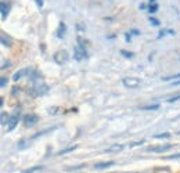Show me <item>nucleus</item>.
Instances as JSON below:
<instances>
[{
  "instance_id": "obj_6",
  "label": "nucleus",
  "mask_w": 180,
  "mask_h": 173,
  "mask_svg": "<svg viewBox=\"0 0 180 173\" xmlns=\"http://www.w3.org/2000/svg\"><path fill=\"white\" fill-rule=\"evenodd\" d=\"M22 121H24V125H25L26 127H32L39 122V116L35 115V114H28L22 118Z\"/></svg>"
},
{
  "instance_id": "obj_23",
  "label": "nucleus",
  "mask_w": 180,
  "mask_h": 173,
  "mask_svg": "<svg viewBox=\"0 0 180 173\" xmlns=\"http://www.w3.org/2000/svg\"><path fill=\"white\" fill-rule=\"evenodd\" d=\"M76 40H78V46L85 47V49H86V44H87V43L85 42V39H82L80 36H78V38H76Z\"/></svg>"
},
{
  "instance_id": "obj_30",
  "label": "nucleus",
  "mask_w": 180,
  "mask_h": 173,
  "mask_svg": "<svg viewBox=\"0 0 180 173\" xmlns=\"http://www.w3.org/2000/svg\"><path fill=\"white\" fill-rule=\"evenodd\" d=\"M17 93H20V87H18V86H14L13 90H11V96H15Z\"/></svg>"
},
{
  "instance_id": "obj_37",
  "label": "nucleus",
  "mask_w": 180,
  "mask_h": 173,
  "mask_svg": "<svg viewBox=\"0 0 180 173\" xmlns=\"http://www.w3.org/2000/svg\"><path fill=\"white\" fill-rule=\"evenodd\" d=\"M172 86H180V80H175V82H172Z\"/></svg>"
},
{
  "instance_id": "obj_22",
  "label": "nucleus",
  "mask_w": 180,
  "mask_h": 173,
  "mask_svg": "<svg viewBox=\"0 0 180 173\" xmlns=\"http://www.w3.org/2000/svg\"><path fill=\"white\" fill-rule=\"evenodd\" d=\"M121 54L123 57H126V58H133V56H134L133 53H129L128 50H121Z\"/></svg>"
},
{
  "instance_id": "obj_32",
  "label": "nucleus",
  "mask_w": 180,
  "mask_h": 173,
  "mask_svg": "<svg viewBox=\"0 0 180 173\" xmlns=\"http://www.w3.org/2000/svg\"><path fill=\"white\" fill-rule=\"evenodd\" d=\"M6 67L7 68L10 67V61H3V64H2V69H6Z\"/></svg>"
},
{
  "instance_id": "obj_20",
  "label": "nucleus",
  "mask_w": 180,
  "mask_h": 173,
  "mask_svg": "<svg viewBox=\"0 0 180 173\" xmlns=\"http://www.w3.org/2000/svg\"><path fill=\"white\" fill-rule=\"evenodd\" d=\"M148 11H150V14L157 13V11H158V4H157V3L150 4V6H148Z\"/></svg>"
},
{
  "instance_id": "obj_7",
  "label": "nucleus",
  "mask_w": 180,
  "mask_h": 173,
  "mask_svg": "<svg viewBox=\"0 0 180 173\" xmlns=\"http://www.w3.org/2000/svg\"><path fill=\"white\" fill-rule=\"evenodd\" d=\"M170 148H173V144H164V145H151L148 148V152H164L166 150H170Z\"/></svg>"
},
{
  "instance_id": "obj_28",
  "label": "nucleus",
  "mask_w": 180,
  "mask_h": 173,
  "mask_svg": "<svg viewBox=\"0 0 180 173\" xmlns=\"http://www.w3.org/2000/svg\"><path fill=\"white\" fill-rule=\"evenodd\" d=\"M76 29L80 31V32H83V31H86V26L83 25L82 22H78V24H76Z\"/></svg>"
},
{
  "instance_id": "obj_14",
  "label": "nucleus",
  "mask_w": 180,
  "mask_h": 173,
  "mask_svg": "<svg viewBox=\"0 0 180 173\" xmlns=\"http://www.w3.org/2000/svg\"><path fill=\"white\" fill-rule=\"evenodd\" d=\"M159 108V104H152V105H144V107H139L141 111H155Z\"/></svg>"
},
{
  "instance_id": "obj_5",
  "label": "nucleus",
  "mask_w": 180,
  "mask_h": 173,
  "mask_svg": "<svg viewBox=\"0 0 180 173\" xmlns=\"http://www.w3.org/2000/svg\"><path fill=\"white\" fill-rule=\"evenodd\" d=\"M74 58L76 61H82L83 58H87V51H86L85 47H80V46L74 47Z\"/></svg>"
},
{
  "instance_id": "obj_16",
  "label": "nucleus",
  "mask_w": 180,
  "mask_h": 173,
  "mask_svg": "<svg viewBox=\"0 0 180 173\" xmlns=\"http://www.w3.org/2000/svg\"><path fill=\"white\" fill-rule=\"evenodd\" d=\"M162 80H165V82H169V80H172V82L180 80V73H176V75H170V76H164V78H162Z\"/></svg>"
},
{
  "instance_id": "obj_36",
  "label": "nucleus",
  "mask_w": 180,
  "mask_h": 173,
  "mask_svg": "<svg viewBox=\"0 0 180 173\" xmlns=\"http://www.w3.org/2000/svg\"><path fill=\"white\" fill-rule=\"evenodd\" d=\"M139 8H140V10H146V8H147V6H146V3H140Z\"/></svg>"
},
{
  "instance_id": "obj_38",
  "label": "nucleus",
  "mask_w": 180,
  "mask_h": 173,
  "mask_svg": "<svg viewBox=\"0 0 180 173\" xmlns=\"http://www.w3.org/2000/svg\"><path fill=\"white\" fill-rule=\"evenodd\" d=\"M0 105H2V107L4 105V98L3 97H2V100H0Z\"/></svg>"
},
{
  "instance_id": "obj_29",
  "label": "nucleus",
  "mask_w": 180,
  "mask_h": 173,
  "mask_svg": "<svg viewBox=\"0 0 180 173\" xmlns=\"http://www.w3.org/2000/svg\"><path fill=\"white\" fill-rule=\"evenodd\" d=\"M130 35H134V36H140V31L136 29V28H133V29H130Z\"/></svg>"
},
{
  "instance_id": "obj_27",
  "label": "nucleus",
  "mask_w": 180,
  "mask_h": 173,
  "mask_svg": "<svg viewBox=\"0 0 180 173\" xmlns=\"http://www.w3.org/2000/svg\"><path fill=\"white\" fill-rule=\"evenodd\" d=\"M7 83H8V78H6V76H2V79H0V86H2V87H6Z\"/></svg>"
},
{
  "instance_id": "obj_25",
  "label": "nucleus",
  "mask_w": 180,
  "mask_h": 173,
  "mask_svg": "<svg viewBox=\"0 0 180 173\" xmlns=\"http://www.w3.org/2000/svg\"><path fill=\"white\" fill-rule=\"evenodd\" d=\"M180 100V94H176V96H173V97H169L166 100L168 103H176V101H179Z\"/></svg>"
},
{
  "instance_id": "obj_35",
  "label": "nucleus",
  "mask_w": 180,
  "mask_h": 173,
  "mask_svg": "<svg viewBox=\"0 0 180 173\" xmlns=\"http://www.w3.org/2000/svg\"><path fill=\"white\" fill-rule=\"evenodd\" d=\"M35 2H36V6L39 7V8H42L43 7V0H35Z\"/></svg>"
},
{
  "instance_id": "obj_39",
  "label": "nucleus",
  "mask_w": 180,
  "mask_h": 173,
  "mask_svg": "<svg viewBox=\"0 0 180 173\" xmlns=\"http://www.w3.org/2000/svg\"><path fill=\"white\" fill-rule=\"evenodd\" d=\"M115 38V35H110V36H107V39H114Z\"/></svg>"
},
{
  "instance_id": "obj_19",
  "label": "nucleus",
  "mask_w": 180,
  "mask_h": 173,
  "mask_svg": "<svg viewBox=\"0 0 180 173\" xmlns=\"http://www.w3.org/2000/svg\"><path fill=\"white\" fill-rule=\"evenodd\" d=\"M76 145H72V147H68V148H64V150H61L58 152V155H64V154H68V152H71V151H74V150H76Z\"/></svg>"
},
{
  "instance_id": "obj_8",
  "label": "nucleus",
  "mask_w": 180,
  "mask_h": 173,
  "mask_svg": "<svg viewBox=\"0 0 180 173\" xmlns=\"http://www.w3.org/2000/svg\"><path fill=\"white\" fill-rule=\"evenodd\" d=\"M28 72H31L29 68H22V69H20V71L15 72V73L13 75V80H14V82H18L21 78H24L25 75H28Z\"/></svg>"
},
{
  "instance_id": "obj_4",
  "label": "nucleus",
  "mask_w": 180,
  "mask_h": 173,
  "mask_svg": "<svg viewBox=\"0 0 180 173\" xmlns=\"http://www.w3.org/2000/svg\"><path fill=\"white\" fill-rule=\"evenodd\" d=\"M122 83H123L126 87L134 89V87H139V86H140L141 80L139 78H134V76H126V78L122 79Z\"/></svg>"
},
{
  "instance_id": "obj_1",
  "label": "nucleus",
  "mask_w": 180,
  "mask_h": 173,
  "mask_svg": "<svg viewBox=\"0 0 180 173\" xmlns=\"http://www.w3.org/2000/svg\"><path fill=\"white\" fill-rule=\"evenodd\" d=\"M49 92V86L46 83H39V82H33L32 86L28 89V94L32 97H39V96H44Z\"/></svg>"
},
{
  "instance_id": "obj_11",
  "label": "nucleus",
  "mask_w": 180,
  "mask_h": 173,
  "mask_svg": "<svg viewBox=\"0 0 180 173\" xmlns=\"http://www.w3.org/2000/svg\"><path fill=\"white\" fill-rule=\"evenodd\" d=\"M65 32H67V25H65L64 22H60V25H58V31H57V36H58L60 39H61V38H64Z\"/></svg>"
},
{
  "instance_id": "obj_13",
  "label": "nucleus",
  "mask_w": 180,
  "mask_h": 173,
  "mask_svg": "<svg viewBox=\"0 0 180 173\" xmlns=\"http://www.w3.org/2000/svg\"><path fill=\"white\" fill-rule=\"evenodd\" d=\"M122 150H123V145H121V144H115V145H112V147L107 148L104 152H108V154H111V152H119V151H122Z\"/></svg>"
},
{
  "instance_id": "obj_31",
  "label": "nucleus",
  "mask_w": 180,
  "mask_h": 173,
  "mask_svg": "<svg viewBox=\"0 0 180 173\" xmlns=\"http://www.w3.org/2000/svg\"><path fill=\"white\" fill-rule=\"evenodd\" d=\"M144 141H146V140H140V141H136V143H132L130 147H134V145H141V144H144Z\"/></svg>"
},
{
  "instance_id": "obj_40",
  "label": "nucleus",
  "mask_w": 180,
  "mask_h": 173,
  "mask_svg": "<svg viewBox=\"0 0 180 173\" xmlns=\"http://www.w3.org/2000/svg\"><path fill=\"white\" fill-rule=\"evenodd\" d=\"M155 3V0H150V4H154Z\"/></svg>"
},
{
  "instance_id": "obj_18",
  "label": "nucleus",
  "mask_w": 180,
  "mask_h": 173,
  "mask_svg": "<svg viewBox=\"0 0 180 173\" xmlns=\"http://www.w3.org/2000/svg\"><path fill=\"white\" fill-rule=\"evenodd\" d=\"M42 169H43V166H42V165H38V166H32L31 169L24 170L22 173H33V172H38V170H42Z\"/></svg>"
},
{
  "instance_id": "obj_15",
  "label": "nucleus",
  "mask_w": 180,
  "mask_h": 173,
  "mask_svg": "<svg viewBox=\"0 0 180 173\" xmlns=\"http://www.w3.org/2000/svg\"><path fill=\"white\" fill-rule=\"evenodd\" d=\"M175 31L173 29H161L159 33H158V39H161V38H164L165 35H175Z\"/></svg>"
},
{
  "instance_id": "obj_12",
  "label": "nucleus",
  "mask_w": 180,
  "mask_h": 173,
  "mask_svg": "<svg viewBox=\"0 0 180 173\" xmlns=\"http://www.w3.org/2000/svg\"><path fill=\"white\" fill-rule=\"evenodd\" d=\"M114 165V161H110V162H101V163H96L94 165V169H107V168L112 166Z\"/></svg>"
},
{
  "instance_id": "obj_3",
  "label": "nucleus",
  "mask_w": 180,
  "mask_h": 173,
  "mask_svg": "<svg viewBox=\"0 0 180 173\" xmlns=\"http://www.w3.org/2000/svg\"><path fill=\"white\" fill-rule=\"evenodd\" d=\"M53 60H54V62H57L58 65H62V64H65L69 60V54L67 50H58V51L54 53Z\"/></svg>"
},
{
  "instance_id": "obj_10",
  "label": "nucleus",
  "mask_w": 180,
  "mask_h": 173,
  "mask_svg": "<svg viewBox=\"0 0 180 173\" xmlns=\"http://www.w3.org/2000/svg\"><path fill=\"white\" fill-rule=\"evenodd\" d=\"M0 39H2V44H3V46H7V47L13 46V42H11L10 36H6L4 33H2V35H0Z\"/></svg>"
},
{
  "instance_id": "obj_9",
  "label": "nucleus",
  "mask_w": 180,
  "mask_h": 173,
  "mask_svg": "<svg viewBox=\"0 0 180 173\" xmlns=\"http://www.w3.org/2000/svg\"><path fill=\"white\" fill-rule=\"evenodd\" d=\"M0 6H2V8H0L2 10V20H6L8 13H10V4L6 3V2H2Z\"/></svg>"
},
{
  "instance_id": "obj_17",
  "label": "nucleus",
  "mask_w": 180,
  "mask_h": 173,
  "mask_svg": "<svg viewBox=\"0 0 180 173\" xmlns=\"http://www.w3.org/2000/svg\"><path fill=\"white\" fill-rule=\"evenodd\" d=\"M29 144H31L29 139H24V140H21L20 143H18V148H20V150H22V148H26V147H28Z\"/></svg>"
},
{
  "instance_id": "obj_34",
  "label": "nucleus",
  "mask_w": 180,
  "mask_h": 173,
  "mask_svg": "<svg viewBox=\"0 0 180 173\" xmlns=\"http://www.w3.org/2000/svg\"><path fill=\"white\" fill-rule=\"evenodd\" d=\"M125 39H126V42H132V35L130 33H125Z\"/></svg>"
},
{
  "instance_id": "obj_24",
  "label": "nucleus",
  "mask_w": 180,
  "mask_h": 173,
  "mask_svg": "<svg viewBox=\"0 0 180 173\" xmlns=\"http://www.w3.org/2000/svg\"><path fill=\"white\" fill-rule=\"evenodd\" d=\"M154 137L155 139H169L170 137V133H159V134H155Z\"/></svg>"
},
{
  "instance_id": "obj_33",
  "label": "nucleus",
  "mask_w": 180,
  "mask_h": 173,
  "mask_svg": "<svg viewBox=\"0 0 180 173\" xmlns=\"http://www.w3.org/2000/svg\"><path fill=\"white\" fill-rule=\"evenodd\" d=\"M176 158H180V154H175V155H169V157H166V159H176Z\"/></svg>"
},
{
  "instance_id": "obj_21",
  "label": "nucleus",
  "mask_w": 180,
  "mask_h": 173,
  "mask_svg": "<svg viewBox=\"0 0 180 173\" xmlns=\"http://www.w3.org/2000/svg\"><path fill=\"white\" fill-rule=\"evenodd\" d=\"M148 21H150V24L152 26H159V24H161L159 20H157L155 17H150V20H148Z\"/></svg>"
},
{
  "instance_id": "obj_26",
  "label": "nucleus",
  "mask_w": 180,
  "mask_h": 173,
  "mask_svg": "<svg viewBox=\"0 0 180 173\" xmlns=\"http://www.w3.org/2000/svg\"><path fill=\"white\" fill-rule=\"evenodd\" d=\"M8 118H10V115L8 114H6V112H2V125H4L6 123V121H8Z\"/></svg>"
},
{
  "instance_id": "obj_2",
  "label": "nucleus",
  "mask_w": 180,
  "mask_h": 173,
  "mask_svg": "<svg viewBox=\"0 0 180 173\" xmlns=\"http://www.w3.org/2000/svg\"><path fill=\"white\" fill-rule=\"evenodd\" d=\"M20 111L21 109L18 108V109H15V111L10 115L8 121H7V130H13V129H15V126L18 125V122H20V119H21V112Z\"/></svg>"
}]
</instances>
